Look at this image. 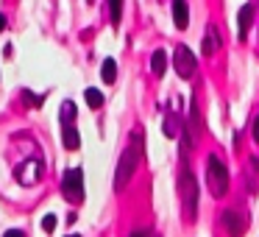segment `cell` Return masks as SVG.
<instances>
[{"label":"cell","mask_w":259,"mask_h":237,"mask_svg":"<svg viewBox=\"0 0 259 237\" xmlns=\"http://www.w3.org/2000/svg\"><path fill=\"white\" fill-rule=\"evenodd\" d=\"M251 20H253V3H245L237 14V23H240V40H245L248 31H251Z\"/></svg>","instance_id":"obj_7"},{"label":"cell","mask_w":259,"mask_h":237,"mask_svg":"<svg viewBox=\"0 0 259 237\" xmlns=\"http://www.w3.org/2000/svg\"><path fill=\"white\" fill-rule=\"evenodd\" d=\"M62 142H64V148H67V151H75V148L81 145V134H78V129H73V126H64Z\"/></svg>","instance_id":"obj_10"},{"label":"cell","mask_w":259,"mask_h":237,"mask_svg":"<svg viewBox=\"0 0 259 237\" xmlns=\"http://www.w3.org/2000/svg\"><path fill=\"white\" fill-rule=\"evenodd\" d=\"M3 237H25V231H23V229H9Z\"/></svg>","instance_id":"obj_19"},{"label":"cell","mask_w":259,"mask_h":237,"mask_svg":"<svg viewBox=\"0 0 259 237\" xmlns=\"http://www.w3.org/2000/svg\"><path fill=\"white\" fill-rule=\"evenodd\" d=\"M75 114H78V106H75V101H64L62 103V112H59V117H62L64 126H70L75 120Z\"/></svg>","instance_id":"obj_12"},{"label":"cell","mask_w":259,"mask_h":237,"mask_svg":"<svg viewBox=\"0 0 259 237\" xmlns=\"http://www.w3.org/2000/svg\"><path fill=\"white\" fill-rule=\"evenodd\" d=\"M67 237H81V234H67Z\"/></svg>","instance_id":"obj_23"},{"label":"cell","mask_w":259,"mask_h":237,"mask_svg":"<svg viewBox=\"0 0 259 237\" xmlns=\"http://www.w3.org/2000/svg\"><path fill=\"white\" fill-rule=\"evenodd\" d=\"M176 70H179L181 78H192L195 75V56L187 45H179L176 48Z\"/></svg>","instance_id":"obj_5"},{"label":"cell","mask_w":259,"mask_h":237,"mask_svg":"<svg viewBox=\"0 0 259 237\" xmlns=\"http://www.w3.org/2000/svg\"><path fill=\"white\" fill-rule=\"evenodd\" d=\"M131 237H148V231H145V229H137V231H134V234H131Z\"/></svg>","instance_id":"obj_21"},{"label":"cell","mask_w":259,"mask_h":237,"mask_svg":"<svg viewBox=\"0 0 259 237\" xmlns=\"http://www.w3.org/2000/svg\"><path fill=\"white\" fill-rule=\"evenodd\" d=\"M181 192H184V212H187V218L192 220L198 212V184H195L190 170L181 176Z\"/></svg>","instance_id":"obj_4"},{"label":"cell","mask_w":259,"mask_h":237,"mask_svg":"<svg viewBox=\"0 0 259 237\" xmlns=\"http://www.w3.org/2000/svg\"><path fill=\"white\" fill-rule=\"evenodd\" d=\"M84 98H87V103H90L92 109H98V106H101V103H103V95H101V92L95 90V87H90V90L84 92Z\"/></svg>","instance_id":"obj_16"},{"label":"cell","mask_w":259,"mask_h":237,"mask_svg":"<svg viewBox=\"0 0 259 237\" xmlns=\"http://www.w3.org/2000/svg\"><path fill=\"white\" fill-rule=\"evenodd\" d=\"M206 181H209V190H212L214 198H223L229 192V170H226L220 156L206 159Z\"/></svg>","instance_id":"obj_2"},{"label":"cell","mask_w":259,"mask_h":237,"mask_svg":"<svg viewBox=\"0 0 259 237\" xmlns=\"http://www.w3.org/2000/svg\"><path fill=\"white\" fill-rule=\"evenodd\" d=\"M25 103H34V106H39L42 98H36V95H31V92H25Z\"/></svg>","instance_id":"obj_18"},{"label":"cell","mask_w":259,"mask_h":237,"mask_svg":"<svg viewBox=\"0 0 259 237\" xmlns=\"http://www.w3.org/2000/svg\"><path fill=\"white\" fill-rule=\"evenodd\" d=\"M56 226H59V218H56V215H45V220H42V229H45V231H53Z\"/></svg>","instance_id":"obj_17"},{"label":"cell","mask_w":259,"mask_h":237,"mask_svg":"<svg viewBox=\"0 0 259 237\" xmlns=\"http://www.w3.org/2000/svg\"><path fill=\"white\" fill-rule=\"evenodd\" d=\"M151 70H153V75H156V78H162V75H164V70H167V56H164V51H156V53H153Z\"/></svg>","instance_id":"obj_11"},{"label":"cell","mask_w":259,"mask_h":237,"mask_svg":"<svg viewBox=\"0 0 259 237\" xmlns=\"http://www.w3.org/2000/svg\"><path fill=\"white\" fill-rule=\"evenodd\" d=\"M140 156H142L140 153V134H134V142L125 148L123 156H120V162H117V173H114V187H117V190H123V187L131 181L137 165H140Z\"/></svg>","instance_id":"obj_1"},{"label":"cell","mask_w":259,"mask_h":237,"mask_svg":"<svg viewBox=\"0 0 259 237\" xmlns=\"http://www.w3.org/2000/svg\"><path fill=\"white\" fill-rule=\"evenodd\" d=\"M187 134H190V140H192V142L198 140V134H201V114H198V103H195V98H192V103H190V129H187Z\"/></svg>","instance_id":"obj_9"},{"label":"cell","mask_w":259,"mask_h":237,"mask_svg":"<svg viewBox=\"0 0 259 237\" xmlns=\"http://www.w3.org/2000/svg\"><path fill=\"white\" fill-rule=\"evenodd\" d=\"M109 12H112V23L120 25V17H123V0H109Z\"/></svg>","instance_id":"obj_15"},{"label":"cell","mask_w":259,"mask_h":237,"mask_svg":"<svg viewBox=\"0 0 259 237\" xmlns=\"http://www.w3.org/2000/svg\"><path fill=\"white\" fill-rule=\"evenodd\" d=\"M101 75H103V81H106V84H114V78H117V62H114V59H103Z\"/></svg>","instance_id":"obj_13"},{"label":"cell","mask_w":259,"mask_h":237,"mask_svg":"<svg viewBox=\"0 0 259 237\" xmlns=\"http://www.w3.org/2000/svg\"><path fill=\"white\" fill-rule=\"evenodd\" d=\"M62 195L67 198L70 204H81V201H84V173H81V168H70L67 173H64Z\"/></svg>","instance_id":"obj_3"},{"label":"cell","mask_w":259,"mask_h":237,"mask_svg":"<svg viewBox=\"0 0 259 237\" xmlns=\"http://www.w3.org/2000/svg\"><path fill=\"white\" fill-rule=\"evenodd\" d=\"M223 226H226V234L229 237H240L242 231H245V220H242V215L234 212V209H226L223 212Z\"/></svg>","instance_id":"obj_6"},{"label":"cell","mask_w":259,"mask_h":237,"mask_svg":"<svg viewBox=\"0 0 259 237\" xmlns=\"http://www.w3.org/2000/svg\"><path fill=\"white\" fill-rule=\"evenodd\" d=\"M203 53H206V56H212L214 51H218V31L214 28H209L206 31V36H203V48H201Z\"/></svg>","instance_id":"obj_14"},{"label":"cell","mask_w":259,"mask_h":237,"mask_svg":"<svg viewBox=\"0 0 259 237\" xmlns=\"http://www.w3.org/2000/svg\"><path fill=\"white\" fill-rule=\"evenodd\" d=\"M3 25H6V17H3V14H0V31H3Z\"/></svg>","instance_id":"obj_22"},{"label":"cell","mask_w":259,"mask_h":237,"mask_svg":"<svg viewBox=\"0 0 259 237\" xmlns=\"http://www.w3.org/2000/svg\"><path fill=\"white\" fill-rule=\"evenodd\" d=\"M173 20H176V28H187V23H190L187 0H173Z\"/></svg>","instance_id":"obj_8"},{"label":"cell","mask_w":259,"mask_h":237,"mask_svg":"<svg viewBox=\"0 0 259 237\" xmlns=\"http://www.w3.org/2000/svg\"><path fill=\"white\" fill-rule=\"evenodd\" d=\"M251 134H253V140H256V142H259V117H256V120H253V126H251Z\"/></svg>","instance_id":"obj_20"}]
</instances>
